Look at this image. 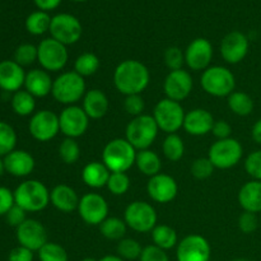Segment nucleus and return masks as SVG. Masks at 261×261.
I'll list each match as a JSON object with an SVG mask.
<instances>
[{
  "label": "nucleus",
  "instance_id": "f257e3e1",
  "mask_svg": "<svg viewBox=\"0 0 261 261\" xmlns=\"http://www.w3.org/2000/svg\"><path fill=\"white\" fill-rule=\"evenodd\" d=\"M150 74L147 66L139 60L127 59L121 61L114 71V84L125 96L140 94L148 87Z\"/></svg>",
  "mask_w": 261,
  "mask_h": 261
},
{
  "label": "nucleus",
  "instance_id": "f03ea898",
  "mask_svg": "<svg viewBox=\"0 0 261 261\" xmlns=\"http://www.w3.org/2000/svg\"><path fill=\"white\" fill-rule=\"evenodd\" d=\"M137 152L125 138H116L105 145L102 162L111 172H126L135 165Z\"/></svg>",
  "mask_w": 261,
  "mask_h": 261
},
{
  "label": "nucleus",
  "instance_id": "7ed1b4c3",
  "mask_svg": "<svg viewBox=\"0 0 261 261\" xmlns=\"http://www.w3.org/2000/svg\"><path fill=\"white\" fill-rule=\"evenodd\" d=\"M158 127L154 117L152 115H140L134 117L127 124L125 130V139L137 150L149 149L150 145L157 139Z\"/></svg>",
  "mask_w": 261,
  "mask_h": 261
},
{
  "label": "nucleus",
  "instance_id": "20e7f679",
  "mask_svg": "<svg viewBox=\"0 0 261 261\" xmlns=\"http://www.w3.org/2000/svg\"><path fill=\"white\" fill-rule=\"evenodd\" d=\"M14 200L25 212H41L50 203V191L38 180H27L14 191Z\"/></svg>",
  "mask_w": 261,
  "mask_h": 261
},
{
  "label": "nucleus",
  "instance_id": "39448f33",
  "mask_svg": "<svg viewBox=\"0 0 261 261\" xmlns=\"http://www.w3.org/2000/svg\"><path fill=\"white\" fill-rule=\"evenodd\" d=\"M86 92L87 89L84 78L73 70L60 74L54 81L51 94L59 103L71 106V105H75L76 102L81 101Z\"/></svg>",
  "mask_w": 261,
  "mask_h": 261
},
{
  "label": "nucleus",
  "instance_id": "423d86ee",
  "mask_svg": "<svg viewBox=\"0 0 261 261\" xmlns=\"http://www.w3.org/2000/svg\"><path fill=\"white\" fill-rule=\"evenodd\" d=\"M200 84L205 93L213 97H227L234 92L236 78L229 69L224 66H209L203 71Z\"/></svg>",
  "mask_w": 261,
  "mask_h": 261
},
{
  "label": "nucleus",
  "instance_id": "0eeeda50",
  "mask_svg": "<svg viewBox=\"0 0 261 261\" xmlns=\"http://www.w3.org/2000/svg\"><path fill=\"white\" fill-rule=\"evenodd\" d=\"M244 155V148L241 143L233 138L217 140L211 145L208 158L213 166L219 170H228L239 165Z\"/></svg>",
  "mask_w": 261,
  "mask_h": 261
},
{
  "label": "nucleus",
  "instance_id": "6e6552de",
  "mask_svg": "<svg viewBox=\"0 0 261 261\" xmlns=\"http://www.w3.org/2000/svg\"><path fill=\"white\" fill-rule=\"evenodd\" d=\"M185 111L180 102L170 98H163L155 105L152 116L154 117L158 127L167 134H176L184 126Z\"/></svg>",
  "mask_w": 261,
  "mask_h": 261
},
{
  "label": "nucleus",
  "instance_id": "1a4fd4ad",
  "mask_svg": "<svg viewBox=\"0 0 261 261\" xmlns=\"http://www.w3.org/2000/svg\"><path fill=\"white\" fill-rule=\"evenodd\" d=\"M157 212L147 201H133L124 212V221L129 228L139 233L152 232L157 226Z\"/></svg>",
  "mask_w": 261,
  "mask_h": 261
},
{
  "label": "nucleus",
  "instance_id": "9d476101",
  "mask_svg": "<svg viewBox=\"0 0 261 261\" xmlns=\"http://www.w3.org/2000/svg\"><path fill=\"white\" fill-rule=\"evenodd\" d=\"M37 61L46 71H60L68 64L69 54L66 46L53 37L45 38L37 46Z\"/></svg>",
  "mask_w": 261,
  "mask_h": 261
},
{
  "label": "nucleus",
  "instance_id": "9b49d317",
  "mask_svg": "<svg viewBox=\"0 0 261 261\" xmlns=\"http://www.w3.org/2000/svg\"><path fill=\"white\" fill-rule=\"evenodd\" d=\"M50 33L54 40L68 46L81 40L83 28L76 17L68 13H60L51 18Z\"/></svg>",
  "mask_w": 261,
  "mask_h": 261
},
{
  "label": "nucleus",
  "instance_id": "f8f14e48",
  "mask_svg": "<svg viewBox=\"0 0 261 261\" xmlns=\"http://www.w3.org/2000/svg\"><path fill=\"white\" fill-rule=\"evenodd\" d=\"M212 255L211 244L200 234H189L184 237L176 247L177 261H209Z\"/></svg>",
  "mask_w": 261,
  "mask_h": 261
},
{
  "label": "nucleus",
  "instance_id": "ddd939ff",
  "mask_svg": "<svg viewBox=\"0 0 261 261\" xmlns=\"http://www.w3.org/2000/svg\"><path fill=\"white\" fill-rule=\"evenodd\" d=\"M76 211L87 224L99 226L109 216V204L99 194L88 193L81 198Z\"/></svg>",
  "mask_w": 261,
  "mask_h": 261
},
{
  "label": "nucleus",
  "instance_id": "4468645a",
  "mask_svg": "<svg viewBox=\"0 0 261 261\" xmlns=\"http://www.w3.org/2000/svg\"><path fill=\"white\" fill-rule=\"evenodd\" d=\"M28 129L36 140L42 143L48 142L60 132L59 116L50 110H41L31 117Z\"/></svg>",
  "mask_w": 261,
  "mask_h": 261
},
{
  "label": "nucleus",
  "instance_id": "2eb2a0df",
  "mask_svg": "<svg viewBox=\"0 0 261 261\" xmlns=\"http://www.w3.org/2000/svg\"><path fill=\"white\" fill-rule=\"evenodd\" d=\"M59 121H60V132L66 138H76L86 134L89 126V117L84 112L83 107L66 106L59 115Z\"/></svg>",
  "mask_w": 261,
  "mask_h": 261
},
{
  "label": "nucleus",
  "instance_id": "dca6fc26",
  "mask_svg": "<svg viewBox=\"0 0 261 261\" xmlns=\"http://www.w3.org/2000/svg\"><path fill=\"white\" fill-rule=\"evenodd\" d=\"M249 38L240 31L227 33L221 42V55L228 64H239L249 54Z\"/></svg>",
  "mask_w": 261,
  "mask_h": 261
},
{
  "label": "nucleus",
  "instance_id": "f3484780",
  "mask_svg": "<svg viewBox=\"0 0 261 261\" xmlns=\"http://www.w3.org/2000/svg\"><path fill=\"white\" fill-rule=\"evenodd\" d=\"M17 240L19 246L35 252L48 242L47 231L45 226L36 219H25L17 228Z\"/></svg>",
  "mask_w": 261,
  "mask_h": 261
},
{
  "label": "nucleus",
  "instance_id": "a211bd4d",
  "mask_svg": "<svg viewBox=\"0 0 261 261\" xmlns=\"http://www.w3.org/2000/svg\"><path fill=\"white\" fill-rule=\"evenodd\" d=\"M193 87L194 82L190 73L180 69V70H173L168 73L163 83V91H165L166 98L181 102L190 96Z\"/></svg>",
  "mask_w": 261,
  "mask_h": 261
},
{
  "label": "nucleus",
  "instance_id": "6ab92c4d",
  "mask_svg": "<svg viewBox=\"0 0 261 261\" xmlns=\"http://www.w3.org/2000/svg\"><path fill=\"white\" fill-rule=\"evenodd\" d=\"M213 59V46L206 38L199 37L189 43L185 51V63L191 70L199 71L209 68Z\"/></svg>",
  "mask_w": 261,
  "mask_h": 261
},
{
  "label": "nucleus",
  "instance_id": "aec40b11",
  "mask_svg": "<svg viewBox=\"0 0 261 261\" xmlns=\"http://www.w3.org/2000/svg\"><path fill=\"white\" fill-rule=\"evenodd\" d=\"M147 193L155 203H171L177 196L178 185L175 178L166 173H158L149 178L147 184Z\"/></svg>",
  "mask_w": 261,
  "mask_h": 261
},
{
  "label": "nucleus",
  "instance_id": "412c9836",
  "mask_svg": "<svg viewBox=\"0 0 261 261\" xmlns=\"http://www.w3.org/2000/svg\"><path fill=\"white\" fill-rule=\"evenodd\" d=\"M214 122L213 115L208 110L194 109L185 115L182 127L193 137H203L212 133Z\"/></svg>",
  "mask_w": 261,
  "mask_h": 261
},
{
  "label": "nucleus",
  "instance_id": "4be33fe9",
  "mask_svg": "<svg viewBox=\"0 0 261 261\" xmlns=\"http://www.w3.org/2000/svg\"><path fill=\"white\" fill-rule=\"evenodd\" d=\"M25 73L23 66L14 60H4L0 63V88L7 92L20 91L24 86Z\"/></svg>",
  "mask_w": 261,
  "mask_h": 261
},
{
  "label": "nucleus",
  "instance_id": "5701e85b",
  "mask_svg": "<svg viewBox=\"0 0 261 261\" xmlns=\"http://www.w3.org/2000/svg\"><path fill=\"white\" fill-rule=\"evenodd\" d=\"M5 171L15 177H25L35 170V158L25 150L14 149L4 158Z\"/></svg>",
  "mask_w": 261,
  "mask_h": 261
},
{
  "label": "nucleus",
  "instance_id": "b1692460",
  "mask_svg": "<svg viewBox=\"0 0 261 261\" xmlns=\"http://www.w3.org/2000/svg\"><path fill=\"white\" fill-rule=\"evenodd\" d=\"M54 81L51 79L48 71L43 69H33L25 74L24 87L25 91L30 92L33 97H46L53 91Z\"/></svg>",
  "mask_w": 261,
  "mask_h": 261
},
{
  "label": "nucleus",
  "instance_id": "393cba45",
  "mask_svg": "<svg viewBox=\"0 0 261 261\" xmlns=\"http://www.w3.org/2000/svg\"><path fill=\"white\" fill-rule=\"evenodd\" d=\"M79 196L73 188L68 185H56L50 191V203L63 213H70L78 209Z\"/></svg>",
  "mask_w": 261,
  "mask_h": 261
},
{
  "label": "nucleus",
  "instance_id": "a878e982",
  "mask_svg": "<svg viewBox=\"0 0 261 261\" xmlns=\"http://www.w3.org/2000/svg\"><path fill=\"white\" fill-rule=\"evenodd\" d=\"M110 107L109 98L101 89H89L83 97V110L92 120L102 119Z\"/></svg>",
  "mask_w": 261,
  "mask_h": 261
},
{
  "label": "nucleus",
  "instance_id": "bb28decb",
  "mask_svg": "<svg viewBox=\"0 0 261 261\" xmlns=\"http://www.w3.org/2000/svg\"><path fill=\"white\" fill-rule=\"evenodd\" d=\"M239 203L245 212L261 213V181L252 180L239 191Z\"/></svg>",
  "mask_w": 261,
  "mask_h": 261
},
{
  "label": "nucleus",
  "instance_id": "cd10ccee",
  "mask_svg": "<svg viewBox=\"0 0 261 261\" xmlns=\"http://www.w3.org/2000/svg\"><path fill=\"white\" fill-rule=\"evenodd\" d=\"M110 175H111V171L105 166L103 162L93 161V162L84 166L82 178L88 188L101 189L107 186Z\"/></svg>",
  "mask_w": 261,
  "mask_h": 261
},
{
  "label": "nucleus",
  "instance_id": "c85d7f7f",
  "mask_svg": "<svg viewBox=\"0 0 261 261\" xmlns=\"http://www.w3.org/2000/svg\"><path fill=\"white\" fill-rule=\"evenodd\" d=\"M135 166L138 170L145 176H153L161 173V168H162V161H161L160 155L150 149L138 150L137 158H135Z\"/></svg>",
  "mask_w": 261,
  "mask_h": 261
},
{
  "label": "nucleus",
  "instance_id": "c756f323",
  "mask_svg": "<svg viewBox=\"0 0 261 261\" xmlns=\"http://www.w3.org/2000/svg\"><path fill=\"white\" fill-rule=\"evenodd\" d=\"M152 240L153 245L165 251L173 249L178 244L177 233L172 227L167 224H157L152 231Z\"/></svg>",
  "mask_w": 261,
  "mask_h": 261
},
{
  "label": "nucleus",
  "instance_id": "7c9ffc66",
  "mask_svg": "<svg viewBox=\"0 0 261 261\" xmlns=\"http://www.w3.org/2000/svg\"><path fill=\"white\" fill-rule=\"evenodd\" d=\"M98 227L102 236L111 241H120L124 239L127 229L124 219H120L117 217H107Z\"/></svg>",
  "mask_w": 261,
  "mask_h": 261
},
{
  "label": "nucleus",
  "instance_id": "2f4dec72",
  "mask_svg": "<svg viewBox=\"0 0 261 261\" xmlns=\"http://www.w3.org/2000/svg\"><path fill=\"white\" fill-rule=\"evenodd\" d=\"M227 102L229 110L237 116H249L254 111V99L245 92H232Z\"/></svg>",
  "mask_w": 261,
  "mask_h": 261
},
{
  "label": "nucleus",
  "instance_id": "473e14b6",
  "mask_svg": "<svg viewBox=\"0 0 261 261\" xmlns=\"http://www.w3.org/2000/svg\"><path fill=\"white\" fill-rule=\"evenodd\" d=\"M36 107L35 97L27 91H18L12 97V109L19 116H28L33 114Z\"/></svg>",
  "mask_w": 261,
  "mask_h": 261
},
{
  "label": "nucleus",
  "instance_id": "72a5a7b5",
  "mask_svg": "<svg viewBox=\"0 0 261 261\" xmlns=\"http://www.w3.org/2000/svg\"><path fill=\"white\" fill-rule=\"evenodd\" d=\"M99 65H101V63H99V59L96 54L84 53L76 58L75 63H74V71L83 78L84 76H91L98 71Z\"/></svg>",
  "mask_w": 261,
  "mask_h": 261
},
{
  "label": "nucleus",
  "instance_id": "f704fd0d",
  "mask_svg": "<svg viewBox=\"0 0 261 261\" xmlns=\"http://www.w3.org/2000/svg\"><path fill=\"white\" fill-rule=\"evenodd\" d=\"M51 17L46 12L37 10L30 14L25 19V28L31 35L40 36L50 31Z\"/></svg>",
  "mask_w": 261,
  "mask_h": 261
},
{
  "label": "nucleus",
  "instance_id": "c9c22d12",
  "mask_svg": "<svg viewBox=\"0 0 261 261\" xmlns=\"http://www.w3.org/2000/svg\"><path fill=\"white\" fill-rule=\"evenodd\" d=\"M165 157L171 162H177L185 153V144L177 134H167L162 144Z\"/></svg>",
  "mask_w": 261,
  "mask_h": 261
},
{
  "label": "nucleus",
  "instance_id": "e433bc0d",
  "mask_svg": "<svg viewBox=\"0 0 261 261\" xmlns=\"http://www.w3.org/2000/svg\"><path fill=\"white\" fill-rule=\"evenodd\" d=\"M59 155L66 165H74L81 157V147L73 138H65L59 145Z\"/></svg>",
  "mask_w": 261,
  "mask_h": 261
},
{
  "label": "nucleus",
  "instance_id": "4c0bfd02",
  "mask_svg": "<svg viewBox=\"0 0 261 261\" xmlns=\"http://www.w3.org/2000/svg\"><path fill=\"white\" fill-rule=\"evenodd\" d=\"M17 134L12 125L0 121V157L9 154L15 149Z\"/></svg>",
  "mask_w": 261,
  "mask_h": 261
},
{
  "label": "nucleus",
  "instance_id": "58836bf2",
  "mask_svg": "<svg viewBox=\"0 0 261 261\" xmlns=\"http://www.w3.org/2000/svg\"><path fill=\"white\" fill-rule=\"evenodd\" d=\"M144 247L134 239H122L117 244V255L125 261L139 259Z\"/></svg>",
  "mask_w": 261,
  "mask_h": 261
},
{
  "label": "nucleus",
  "instance_id": "ea45409f",
  "mask_svg": "<svg viewBox=\"0 0 261 261\" xmlns=\"http://www.w3.org/2000/svg\"><path fill=\"white\" fill-rule=\"evenodd\" d=\"M40 261H68L69 256L66 250L56 242H47L38 250Z\"/></svg>",
  "mask_w": 261,
  "mask_h": 261
},
{
  "label": "nucleus",
  "instance_id": "a19ab883",
  "mask_svg": "<svg viewBox=\"0 0 261 261\" xmlns=\"http://www.w3.org/2000/svg\"><path fill=\"white\" fill-rule=\"evenodd\" d=\"M130 178L126 172H111L107 182V189L111 191L112 195H124L129 191Z\"/></svg>",
  "mask_w": 261,
  "mask_h": 261
},
{
  "label": "nucleus",
  "instance_id": "79ce46f5",
  "mask_svg": "<svg viewBox=\"0 0 261 261\" xmlns=\"http://www.w3.org/2000/svg\"><path fill=\"white\" fill-rule=\"evenodd\" d=\"M38 58V51L35 45L22 43L17 47L14 53V61L20 66H28L35 63Z\"/></svg>",
  "mask_w": 261,
  "mask_h": 261
},
{
  "label": "nucleus",
  "instance_id": "37998d69",
  "mask_svg": "<svg viewBox=\"0 0 261 261\" xmlns=\"http://www.w3.org/2000/svg\"><path fill=\"white\" fill-rule=\"evenodd\" d=\"M214 166L211 162L208 157L198 158L191 165V175L196 178V180H205V178L211 177L214 172Z\"/></svg>",
  "mask_w": 261,
  "mask_h": 261
},
{
  "label": "nucleus",
  "instance_id": "c03bdc74",
  "mask_svg": "<svg viewBox=\"0 0 261 261\" xmlns=\"http://www.w3.org/2000/svg\"><path fill=\"white\" fill-rule=\"evenodd\" d=\"M165 64L171 71L180 70L185 64V54L177 46H170L165 51Z\"/></svg>",
  "mask_w": 261,
  "mask_h": 261
},
{
  "label": "nucleus",
  "instance_id": "a18cd8bd",
  "mask_svg": "<svg viewBox=\"0 0 261 261\" xmlns=\"http://www.w3.org/2000/svg\"><path fill=\"white\" fill-rule=\"evenodd\" d=\"M245 170L252 180L261 181V149L250 153L245 160Z\"/></svg>",
  "mask_w": 261,
  "mask_h": 261
},
{
  "label": "nucleus",
  "instance_id": "49530a36",
  "mask_svg": "<svg viewBox=\"0 0 261 261\" xmlns=\"http://www.w3.org/2000/svg\"><path fill=\"white\" fill-rule=\"evenodd\" d=\"M260 221L257 216L251 212H245L239 217V228L242 233L250 234L254 233L259 228Z\"/></svg>",
  "mask_w": 261,
  "mask_h": 261
},
{
  "label": "nucleus",
  "instance_id": "de8ad7c7",
  "mask_svg": "<svg viewBox=\"0 0 261 261\" xmlns=\"http://www.w3.org/2000/svg\"><path fill=\"white\" fill-rule=\"evenodd\" d=\"M124 109L132 116L137 117L143 115V111L145 109L144 99L140 94H132V96L125 97L124 101Z\"/></svg>",
  "mask_w": 261,
  "mask_h": 261
},
{
  "label": "nucleus",
  "instance_id": "09e8293b",
  "mask_svg": "<svg viewBox=\"0 0 261 261\" xmlns=\"http://www.w3.org/2000/svg\"><path fill=\"white\" fill-rule=\"evenodd\" d=\"M139 261H170V257L165 250L160 249L155 245H149L143 249Z\"/></svg>",
  "mask_w": 261,
  "mask_h": 261
},
{
  "label": "nucleus",
  "instance_id": "8fccbe9b",
  "mask_svg": "<svg viewBox=\"0 0 261 261\" xmlns=\"http://www.w3.org/2000/svg\"><path fill=\"white\" fill-rule=\"evenodd\" d=\"M14 204V193H12L8 188L0 186V216H7Z\"/></svg>",
  "mask_w": 261,
  "mask_h": 261
},
{
  "label": "nucleus",
  "instance_id": "3c124183",
  "mask_svg": "<svg viewBox=\"0 0 261 261\" xmlns=\"http://www.w3.org/2000/svg\"><path fill=\"white\" fill-rule=\"evenodd\" d=\"M25 213H27V212H25L24 209H22L20 206H18L17 204H14V205H13V208L7 213L8 224L12 227H15V228H18V227H19L20 224H22L23 222L27 219L25 218Z\"/></svg>",
  "mask_w": 261,
  "mask_h": 261
},
{
  "label": "nucleus",
  "instance_id": "603ef678",
  "mask_svg": "<svg viewBox=\"0 0 261 261\" xmlns=\"http://www.w3.org/2000/svg\"><path fill=\"white\" fill-rule=\"evenodd\" d=\"M212 133H213L214 137L217 138V140L228 139V138H231L232 127L231 125L227 121H224V120H218V121L214 122Z\"/></svg>",
  "mask_w": 261,
  "mask_h": 261
},
{
  "label": "nucleus",
  "instance_id": "864d4df0",
  "mask_svg": "<svg viewBox=\"0 0 261 261\" xmlns=\"http://www.w3.org/2000/svg\"><path fill=\"white\" fill-rule=\"evenodd\" d=\"M8 261H33V251L23 246H18L9 252Z\"/></svg>",
  "mask_w": 261,
  "mask_h": 261
},
{
  "label": "nucleus",
  "instance_id": "5fc2aeb1",
  "mask_svg": "<svg viewBox=\"0 0 261 261\" xmlns=\"http://www.w3.org/2000/svg\"><path fill=\"white\" fill-rule=\"evenodd\" d=\"M35 4L40 8L42 12H48V10H54L60 5L61 0H33Z\"/></svg>",
  "mask_w": 261,
  "mask_h": 261
},
{
  "label": "nucleus",
  "instance_id": "6e6d98bb",
  "mask_svg": "<svg viewBox=\"0 0 261 261\" xmlns=\"http://www.w3.org/2000/svg\"><path fill=\"white\" fill-rule=\"evenodd\" d=\"M251 137L255 143L261 145V119L257 120L251 129Z\"/></svg>",
  "mask_w": 261,
  "mask_h": 261
},
{
  "label": "nucleus",
  "instance_id": "4d7b16f0",
  "mask_svg": "<svg viewBox=\"0 0 261 261\" xmlns=\"http://www.w3.org/2000/svg\"><path fill=\"white\" fill-rule=\"evenodd\" d=\"M99 261H125L124 259L119 256V255H106L102 259H99Z\"/></svg>",
  "mask_w": 261,
  "mask_h": 261
},
{
  "label": "nucleus",
  "instance_id": "13d9d810",
  "mask_svg": "<svg viewBox=\"0 0 261 261\" xmlns=\"http://www.w3.org/2000/svg\"><path fill=\"white\" fill-rule=\"evenodd\" d=\"M4 171H5V166H4V161L2 160V158H0V176L3 175V173H4Z\"/></svg>",
  "mask_w": 261,
  "mask_h": 261
},
{
  "label": "nucleus",
  "instance_id": "bf43d9fd",
  "mask_svg": "<svg viewBox=\"0 0 261 261\" xmlns=\"http://www.w3.org/2000/svg\"><path fill=\"white\" fill-rule=\"evenodd\" d=\"M82 261H99V260H96L94 257H84Z\"/></svg>",
  "mask_w": 261,
  "mask_h": 261
},
{
  "label": "nucleus",
  "instance_id": "052dcab7",
  "mask_svg": "<svg viewBox=\"0 0 261 261\" xmlns=\"http://www.w3.org/2000/svg\"><path fill=\"white\" fill-rule=\"evenodd\" d=\"M232 261H250V260H246V259H234V260H232Z\"/></svg>",
  "mask_w": 261,
  "mask_h": 261
},
{
  "label": "nucleus",
  "instance_id": "680f3d73",
  "mask_svg": "<svg viewBox=\"0 0 261 261\" xmlns=\"http://www.w3.org/2000/svg\"><path fill=\"white\" fill-rule=\"evenodd\" d=\"M73 2H78V3H82V2H87V0H73Z\"/></svg>",
  "mask_w": 261,
  "mask_h": 261
},
{
  "label": "nucleus",
  "instance_id": "e2e57ef3",
  "mask_svg": "<svg viewBox=\"0 0 261 261\" xmlns=\"http://www.w3.org/2000/svg\"><path fill=\"white\" fill-rule=\"evenodd\" d=\"M260 224H261V219H260Z\"/></svg>",
  "mask_w": 261,
  "mask_h": 261
}]
</instances>
